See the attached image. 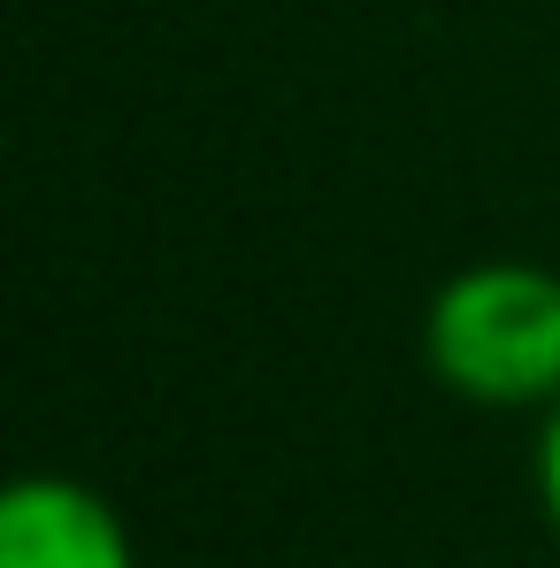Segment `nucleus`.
<instances>
[{
  "mask_svg": "<svg viewBox=\"0 0 560 568\" xmlns=\"http://www.w3.org/2000/svg\"><path fill=\"white\" fill-rule=\"evenodd\" d=\"M530 484H538V515L560 538V399L538 415V446H530Z\"/></svg>",
  "mask_w": 560,
  "mask_h": 568,
  "instance_id": "3",
  "label": "nucleus"
},
{
  "mask_svg": "<svg viewBox=\"0 0 560 568\" xmlns=\"http://www.w3.org/2000/svg\"><path fill=\"white\" fill-rule=\"evenodd\" d=\"M0 568H139V546L93 484L16 476L0 491Z\"/></svg>",
  "mask_w": 560,
  "mask_h": 568,
  "instance_id": "2",
  "label": "nucleus"
},
{
  "mask_svg": "<svg viewBox=\"0 0 560 568\" xmlns=\"http://www.w3.org/2000/svg\"><path fill=\"white\" fill-rule=\"evenodd\" d=\"M422 362L468 407L560 399V270L546 262H468L422 307Z\"/></svg>",
  "mask_w": 560,
  "mask_h": 568,
  "instance_id": "1",
  "label": "nucleus"
}]
</instances>
